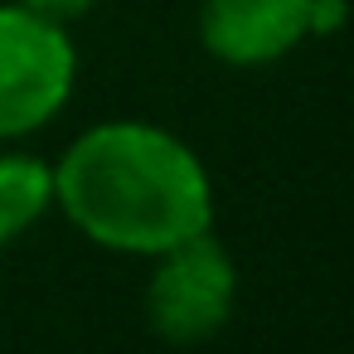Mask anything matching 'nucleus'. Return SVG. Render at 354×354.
Wrapping results in <instances>:
<instances>
[{
  "label": "nucleus",
  "mask_w": 354,
  "mask_h": 354,
  "mask_svg": "<svg viewBox=\"0 0 354 354\" xmlns=\"http://www.w3.org/2000/svg\"><path fill=\"white\" fill-rule=\"evenodd\" d=\"M310 39V0H204L199 44L228 68H267Z\"/></svg>",
  "instance_id": "obj_4"
},
{
  "label": "nucleus",
  "mask_w": 354,
  "mask_h": 354,
  "mask_svg": "<svg viewBox=\"0 0 354 354\" xmlns=\"http://www.w3.org/2000/svg\"><path fill=\"white\" fill-rule=\"evenodd\" d=\"M54 209L102 252L160 257L214 228V180L175 131L112 117L73 136L54 160Z\"/></svg>",
  "instance_id": "obj_1"
},
{
  "label": "nucleus",
  "mask_w": 354,
  "mask_h": 354,
  "mask_svg": "<svg viewBox=\"0 0 354 354\" xmlns=\"http://www.w3.org/2000/svg\"><path fill=\"white\" fill-rule=\"evenodd\" d=\"M146 277V325L165 344H199L214 339L233 306H238V262L233 252L214 238V228L165 248L151 257Z\"/></svg>",
  "instance_id": "obj_3"
},
{
  "label": "nucleus",
  "mask_w": 354,
  "mask_h": 354,
  "mask_svg": "<svg viewBox=\"0 0 354 354\" xmlns=\"http://www.w3.org/2000/svg\"><path fill=\"white\" fill-rule=\"evenodd\" d=\"M20 6H30V10H39V15H49V20H64V25H73V20H83L97 0H20Z\"/></svg>",
  "instance_id": "obj_7"
},
{
  "label": "nucleus",
  "mask_w": 354,
  "mask_h": 354,
  "mask_svg": "<svg viewBox=\"0 0 354 354\" xmlns=\"http://www.w3.org/2000/svg\"><path fill=\"white\" fill-rule=\"evenodd\" d=\"M349 20V0H310V35H335Z\"/></svg>",
  "instance_id": "obj_6"
},
{
  "label": "nucleus",
  "mask_w": 354,
  "mask_h": 354,
  "mask_svg": "<svg viewBox=\"0 0 354 354\" xmlns=\"http://www.w3.org/2000/svg\"><path fill=\"white\" fill-rule=\"evenodd\" d=\"M78 83V49L64 20L20 0L0 6V146L49 127Z\"/></svg>",
  "instance_id": "obj_2"
},
{
  "label": "nucleus",
  "mask_w": 354,
  "mask_h": 354,
  "mask_svg": "<svg viewBox=\"0 0 354 354\" xmlns=\"http://www.w3.org/2000/svg\"><path fill=\"white\" fill-rule=\"evenodd\" d=\"M54 209V165L25 151H0V252Z\"/></svg>",
  "instance_id": "obj_5"
}]
</instances>
